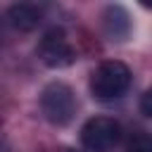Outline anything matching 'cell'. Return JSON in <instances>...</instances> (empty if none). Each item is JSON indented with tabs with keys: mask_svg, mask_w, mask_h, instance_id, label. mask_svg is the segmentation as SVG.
Returning <instances> with one entry per match:
<instances>
[{
	"mask_svg": "<svg viewBox=\"0 0 152 152\" xmlns=\"http://www.w3.org/2000/svg\"><path fill=\"white\" fill-rule=\"evenodd\" d=\"M128 86H131V69L116 59L102 62L90 78V90L97 100H116L128 90Z\"/></svg>",
	"mask_w": 152,
	"mask_h": 152,
	"instance_id": "6da1fadb",
	"label": "cell"
},
{
	"mask_svg": "<svg viewBox=\"0 0 152 152\" xmlns=\"http://www.w3.org/2000/svg\"><path fill=\"white\" fill-rule=\"evenodd\" d=\"M40 109L45 119L55 126H66L76 114V97L66 83H48L40 93Z\"/></svg>",
	"mask_w": 152,
	"mask_h": 152,
	"instance_id": "7a4b0ae2",
	"label": "cell"
},
{
	"mask_svg": "<svg viewBox=\"0 0 152 152\" xmlns=\"http://www.w3.org/2000/svg\"><path fill=\"white\" fill-rule=\"evenodd\" d=\"M81 142L90 152H114L121 142V126L109 116H93L81 128Z\"/></svg>",
	"mask_w": 152,
	"mask_h": 152,
	"instance_id": "3957f363",
	"label": "cell"
},
{
	"mask_svg": "<svg viewBox=\"0 0 152 152\" xmlns=\"http://www.w3.org/2000/svg\"><path fill=\"white\" fill-rule=\"evenodd\" d=\"M38 57L50 69H64L76 62V50L62 28H50L38 43Z\"/></svg>",
	"mask_w": 152,
	"mask_h": 152,
	"instance_id": "277c9868",
	"label": "cell"
},
{
	"mask_svg": "<svg viewBox=\"0 0 152 152\" xmlns=\"http://www.w3.org/2000/svg\"><path fill=\"white\" fill-rule=\"evenodd\" d=\"M102 26L109 40H126L131 33V17L121 5H109L102 14Z\"/></svg>",
	"mask_w": 152,
	"mask_h": 152,
	"instance_id": "5b68a950",
	"label": "cell"
},
{
	"mask_svg": "<svg viewBox=\"0 0 152 152\" xmlns=\"http://www.w3.org/2000/svg\"><path fill=\"white\" fill-rule=\"evenodd\" d=\"M40 17H43L40 7L28 5V2L12 5V7H10V12H7L10 24H12L14 28H19V31H31V28H36V26L40 24Z\"/></svg>",
	"mask_w": 152,
	"mask_h": 152,
	"instance_id": "8992f818",
	"label": "cell"
},
{
	"mask_svg": "<svg viewBox=\"0 0 152 152\" xmlns=\"http://www.w3.org/2000/svg\"><path fill=\"white\" fill-rule=\"evenodd\" d=\"M126 152H152V133H138L128 140Z\"/></svg>",
	"mask_w": 152,
	"mask_h": 152,
	"instance_id": "52a82bcc",
	"label": "cell"
},
{
	"mask_svg": "<svg viewBox=\"0 0 152 152\" xmlns=\"http://www.w3.org/2000/svg\"><path fill=\"white\" fill-rule=\"evenodd\" d=\"M140 112L145 114V116H152V86L142 93V97H140Z\"/></svg>",
	"mask_w": 152,
	"mask_h": 152,
	"instance_id": "ba28073f",
	"label": "cell"
},
{
	"mask_svg": "<svg viewBox=\"0 0 152 152\" xmlns=\"http://www.w3.org/2000/svg\"><path fill=\"white\" fill-rule=\"evenodd\" d=\"M0 152H10V145H7V140H5L2 133H0Z\"/></svg>",
	"mask_w": 152,
	"mask_h": 152,
	"instance_id": "9c48e42d",
	"label": "cell"
},
{
	"mask_svg": "<svg viewBox=\"0 0 152 152\" xmlns=\"http://www.w3.org/2000/svg\"><path fill=\"white\" fill-rule=\"evenodd\" d=\"M142 7H152V2H142Z\"/></svg>",
	"mask_w": 152,
	"mask_h": 152,
	"instance_id": "30bf717a",
	"label": "cell"
}]
</instances>
